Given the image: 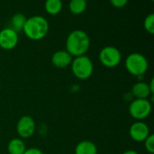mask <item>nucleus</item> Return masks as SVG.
<instances>
[{"label":"nucleus","instance_id":"nucleus-1","mask_svg":"<svg viewBox=\"0 0 154 154\" xmlns=\"http://www.w3.org/2000/svg\"><path fill=\"white\" fill-rule=\"evenodd\" d=\"M90 47L88 34L83 30H74L66 40V51L73 57L85 55Z\"/></svg>","mask_w":154,"mask_h":154},{"label":"nucleus","instance_id":"nucleus-2","mask_svg":"<svg viewBox=\"0 0 154 154\" xmlns=\"http://www.w3.org/2000/svg\"><path fill=\"white\" fill-rule=\"evenodd\" d=\"M49 27V23L45 17L42 15H33L26 19L23 31L29 39L38 41L47 35Z\"/></svg>","mask_w":154,"mask_h":154},{"label":"nucleus","instance_id":"nucleus-3","mask_svg":"<svg viewBox=\"0 0 154 154\" xmlns=\"http://www.w3.org/2000/svg\"><path fill=\"white\" fill-rule=\"evenodd\" d=\"M71 71L73 74L80 80L88 79L94 71L92 61L87 55L77 56L71 62Z\"/></svg>","mask_w":154,"mask_h":154},{"label":"nucleus","instance_id":"nucleus-4","mask_svg":"<svg viewBox=\"0 0 154 154\" xmlns=\"http://www.w3.org/2000/svg\"><path fill=\"white\" fill-rule=\"evenodd\" d=\"M125 67L132 75L141 76L148 70L149 64L144 55L139 53H133L125 59Z\"/></svg>","mask_w":154,"mask_h":154},{"label":"nucleus","instance_id":"nucleus-5","mask_svg":"<svg viewBox=\"0 0 154 154\" xmlns=\"http://www.w3.org/2000/svg\"><path fill=\"white\" fill-rule=\"evenodd\" d=\"M152 112V103L148 99H135L129 105L130 115L137 120L143 121L146 119Z\"/></svg>","mask_w":154,"mask_h":154},{"label":"nucleus","instance_id":"nucleus-6","mask_svg":"<svg viewBox=\"0 0 154 154\" xmlns=\"http://www.w3.org/2000/svg\"><path fill=\"white\" fill-rule=\"evenodd\" d=\"M121 60V52L115 46H106L99 53L100 63L107 68H114L117 66Z\"/></svg>","mask_w":154,"mask_h":154},{"label":"nucleus","instance_id":"nucleus-7","mask_svg":"<svg viewBox=\"0 0 154 154\" xmlns=\"http://www.w3.org/2000/svg\"><path fill=\"white\" fill-rule=\"evenodd\" d=\"M16 132L19 137L23 139L30 138L33 135L35 132V123L34 120L29 115L22 116L16 124Z\"/></svg>","mask_w":154,"mask_h":154},{"label":"nucleus","instance_id":"nucleus-8","mask_svg":"<svg viewBox=\"0 0 154 154\" xmlns=\"http://www.w3.org/2000/svg\"><path fill=\"white\" fill-rule=\"evenodd\" d=\"M18 34L10 27L0 31V47L4 50H12L18 44Z\"/></svg>","mask_w":154,"mask_h":154},{"label":"nucleus","instance_id":"nucleus-9","mask_svg":"<svg viewBox=\"0 0 154 154\" xmlns=\"http://www.w3.org/2000/svg\"><path fill=\"white\" fill-rule=\"evenodd\" d=\"M129 134L130 137L137 143L144 142L146 138L150 135V128L145 123L142 121H137L131 125Z\"/></svg>","mask_w":154,"mask_h":154},{"label":"nucleus","instance_id":"nucleus-10","mask_svg":"<svg viewBox=\"0 0 154 154\" xmlns=\"http://www.w3.org/2000/svg\"><path fill=\"white\" fill-rule=\"evenodd\" d=\"M72 60V56L66 50L57 51L51 56V63L57 68H65L69 66Z\"/></svg>","mask_w":154,"mask_h":154},{"label":"nucleus","instance_id":"nucleus-11","mask_svg":"<svg viewBox=\"0 0 154 154\" xmlns=\"http://www.w3.org/2000/svg\"><path fill=\"white\" fill-rule=\"evenodd\" d=\"M132 93L136 99H148L152 93L149 84L144 82H138L132 87Z\"/></svg>","mask_w":154,"mask_h":154},{"label":"nucleus","instance_id":"nucleus-12","mask_svg":"<svg viewBox=\"0 0 154 154\" xmlns=\"http://www.w3.org/2000/svg\"><path fill=\"white\" fill-rule=\"evenodd\" d=\"M75 154H97V148L90 141H82L77 144Z\"/></svg>","mask_w":154,"mask_h":154},{"label":"nucleus","instance_id":"nucleus-13","mask_svg":"<svg viewBox=\"0 0 154 154\" xmlns=\"http://www.w3.org/2000/svg\"><path fill=\"white\" fill-rule=\"evenodd\" d=\"M25 150V143L22 139H12L7 144V152L9 154H23Z\"/></svg>","mask_w":154,"mask_h":154},{"label":"nucleus","instance_id":"nucleus-14","mask_svg":"<svg viewBox=\"0 0 154 154\" xmlns=\"http://www.w3.org/2000/svg\"><path fill=\"white\" fill-rule=\"evenodd\" d=\"M26 19H27V17L22 13L14 14L10 20V28L18 34L19 32L23 31L24 24L26 22Z\"/></svg>","mask_w":154,"mask_h":154},{"label":"nucleus","instance_id":"nucleus-15","mask_svg":"<svg viewBox=\"0 0 154 154\" xmlns=\"http://www.w3.org/2000/svg\"><path fill=\"white\" fill-rule=\"evenodd\" d=\"M62 1L61 0H46L44 4V8L49 15H56L60 14L62 10Z\"/></svg>","mask_w":154,"mask_h":154},{"label":"nucleus","instance_id":"nucleus-16","mask_svg":"<svg viewBox=\"0 0 154 154\" xmlns=\"http://www.w3.org/2000/svg\"><path fill=\"white\" fill-rule=\"evenodd\" d=\"M87 0H70L69 7L73 15H81L87 9Z\"/></svg>","mask_w":154,"mask_h":154},{"label":"nucleus","instance_id":"nucleus-17","mask_svg":"<svg viewBox=\"0 0 154 154\" xmlns=\"http://www.w3.org/2000/svg\"><path fill=\"white\" fill-rule=\"evenodd\" d=\"M143 26L144 29L151 34H152L154 33V15L153 14H150L148 15L143 22Z\"/></svg>","mask_w":154,"mask_h":154},{"label":"nucleus","instance_id":"nucleus-18","mask_svg":"<svg viewBox=\"0 0 154 154\" xmlns=\"http://www.w3.org/2000/svg\"><path fill=\"white\" fill-rule=\"evenodd\" d=\"M144 146L145 149L147 150V152L149 153L152 154L154 152V135L153 134H150L146 140L144 141Z\"/></svg>","mask_w":154,"mask_h":154},{"label":"nucleus","instance_id":"nucleus-19","mask_svg":"<svg viewBox=\"0 0 154 154\" xmlns=\"http://www.w3.org/2000/svg\"><path fill=\"white\" fill-rule=\"evenodd\" d=\"M109 1L113 6L117 7V8H122L125 6L126 4L128 3V0H109Z\"/></svg>","mask_w":154,"mask_h":154},{"label":"nucleus","instance_id":"nucleus-20","mask_svg":"<svg viewBox=\"0 0 154 154\" xmlns=\"http://www.w3.org/2000/svg\"><path fill=\"white\" fill-rule=\"evenodd\" d=\"M23 154H43V152L37 148H30L26 149Z\"/></svg>","mask_w":154,"mask_h":154},{"label":"nucleus","instance_id":"nucleus-21","mask_svg":"<svg viewBox=\"0 0 154 154\" xmlns=\"http://www.w3.org/2000/svg\"><path fill=\"white\" fill-rule=\"evenodd\" d=\"M123 154H138L137 152L134 151V150H128V151H125Z\"/></svg>","mask_w":154,"mask_h":154},{"label":"nucleus","instance_id":"nucleus-22","mask_svg":"<svg viewBox=\"0 0 154 154\" xmlns=\"http://www.w3.org/2000/svg\"><path fill=\"white\" fill-rule=\"evenodd\" d=\"M152 1H153V0H152Z\"/></svg>","mask_w":154,"mask_h":154}]
</instances>
